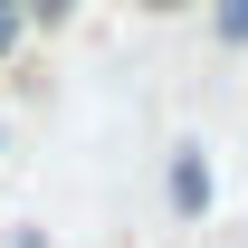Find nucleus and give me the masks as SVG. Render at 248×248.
<instances>
[{"label":"nucleus","mask_w":248,"mask_h":248,"mask_svg":"<svg viewBox=\"0 0 248 248\" xmlns=\"http://www.w3.org/2000/svg\"><path fill=\"white\" fill-rule=\"evenodd\" d=\"M172 210H182V219L210 210V162H201V153H172Z\"/></svg>","instance_id":"f257e3e1"},{"label":"nucleus","mask_w":248,"mask_h":248,"mask_svg":"<svg viewBox=\"0 0 248 248\" xmlns=\"http://www.w3.org/2000/svg\"><path fill=\"white\" fill-rule=\"evenodd\" d=\"M219 38H229V48H248V0H219Z\"/></svg>","instance_id":"f03ea898"},{"label":"nucleus","mask_w":248,"mask_h":248,"mask_svg":"<svg viewBox=\"0 0 248 248\" xmlns=\"http://www.w3.org/2000/svg\"><path fill=\"white\" fill-rule=\"evenodd\" d=\"M29 10H48V19H67V10H77V0H29Z\"/></svg>","instance_id":"7ed1b4c3"}]
</instances>
